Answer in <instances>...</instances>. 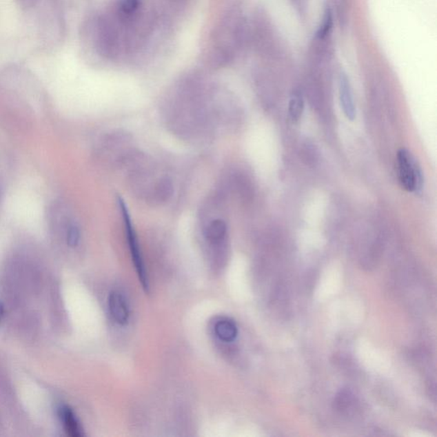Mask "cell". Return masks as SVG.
I'll return each mask as SVG.
<instances>
[{
    "instance_id": "cell-1",
    "label": "cell",
    "mask_w": 437,
    "mask_h": 437,
    "mask_svg": "<svg viewBox=\"0 0 437 437\" xmlns=\"http://www.w3.org/2000/svg\"><path fill=\"white\" fill-rule=\"evenodd\" d=\"M242 37V23L234 17H225L214 33L211 45L210 59L214 65L224 66L230 63Z\"/></svg>"
},
{
    "instance_id": "cell-2",
    "label": "cell",
    "mask_w": 437,
    "mask_h": 437,
    "mask_svg": "<svg viewBox=\"0 0 437 437\" xmlns=\"http://www.w3.org/2000/svg\"><path fill=\"white\" fill-rule=\"evenodd\" d=\"M118 205L123 214L125 230L128 238L129 250H130L132 263L134 264L136 272H137L139 282L141 283L142 288L146 293L150 292V281L148 274H147L144 258H143L141 246H139L137 234L132 227L130 214H129L126 203L121 198L117 199Z\"/></svg>"
},
{
    "instance_id": "cell-3",
    "label": "cell",
    "mask_w": 437,
    "mask_h": 437,
    "mask_svg": "<svg viewBox=\"0 0 437 437\" xmlns=\"http://www.w3.org/2000/svg\"><path fill=\"white\" fill-rule=\"evenodd\" d=\"M397 167L401 187L409 192L420 191L424 182L421 168L407 150L400 149L397 153Z\"/></svg>"
},
{
    "instance_id": "cell-4",
    "label": "cell",
    "mask_w": 437,
    "mask_h": 437,
    "mask_svg": "<svg viewBox=\"0 0 437 437\" xmlns=\"http://www.w3.org/2000/svg\"><path fill=\"white\" fill-rule=\"evenodd\" d=\"M174 193L173 182L167 177H162L150 184L145 192L146 201L153 205L167 203Z\"/></svg>"
},
{
    "instance_id": "cell-5",
    "label": "cell",
    "mask_w": 437,
    "mask_h": 437,
    "mask_svg": "<svg viewBox=\"0 0 437 437\" xmlns=\"http://www.w3.org/2000/svg\"><path fill=\"white\" fill-rule=\"evenodd\" d=\"M108 307L111 318L119 325H126L130 320L131 310L126 297L118 291L110 294Z\"/></svg>"
},
{
    "instance_id": "cell-6",
    "label": "cell",
    "mask_w": 437,
    "mask_h": 437,
    "mask_svg": "<svg viewBox=\"0 0 437 437\" xmlns=\"http://www.w3.org/2000/svg\"><path fill=\"white\" fill-rule=\"evenodd\" d=\"M339 99L341 106L347 119L354 121L356 116V105H354L352 88L349 78L345 73H341L338 78Z\"/></svg>"
},
{
    "instance_id": "cell-7",
    "label": "cell",
    "mask_w": 437,
    "mask_h": 437,
    "mask_svg": "<svg viewBox=\"0 0 437 437\" xmlns=\"http://www.w3.org/2000/svg\"><path fill=\"white\" fill-rule=\"evenodd\" d=\"M204 238L210 245H218L223 243L227 236V224L222 218L210 221L203 229Z\"/></svg>"
},
{
    "instance_id": "cell-8",
    "label": "cell",
    "mask_w": 437,
    "mask_h": 437,
    "mask_svg": "<svg viewBox=\"0 0 437 437\" xmlns=\"http://www.w3.org/2000/svg\"><path fill=\"white\" fill-rule=\"evenodd\" d=\"M214 334L221 342H234L238 335V328L234 320L228 317L218 318L214 325Z\"/></svg>"
},
{
    "instance_id": "cell-9",
    "label": "cell",
    "mask_w": 437,
    "mask_h": 437,
    "mask_svg": "<svg viewBox=\"0 0 437 437\" xmlns=\"http://www.w3.org/2000/svg\"><path fill=\"white\" fill-rule=\"evenodd\" d=\"M59 416L68 435L71 437H82L84 436L83 429H82L80 422H79L73 410L70 407H60Z\"/></svg>"
},
{
    "instance_id": "cell-10",
    "label": "cell",
    "mask_w": 437,
    "mask_h": 437,
    "mask_svg": "<svg viewBox=\"0 0 437 437\" xmlns=\"http://www.w3.org/2000/svg\"><path fill=\"white\" fill-rule=\"evenodd\" d=\"M304 103L300 93H294L289 103V114L293 123H296L302 117Z\"/></svg>"
},
{
    "instance_id": "cell-11",
    "label": "cell",
    "mask_w": 437,
    "mask_h": 437,
    "mask_svg": "<svg viewBox=\"0 0 437 437\" xmlns=\"http://www.w3.org/2000/svg\"><path fill=\"white\" fill-rule=\"evenodd\" d=\"M80 229L75 225H71L67 232V243L71 248H75L80 243Z\"/></svg>"
},
{
    "instance_id": "cell-12",
    "label": "cell",
    "mask_w": 437,
    "mask_h": 437,
    "mask_svg": "<svg viewBox=\"0 0 437 437\" xmlns=\"http://www.w3.org/2000/svg\"><path fill=\"white\" fill-rule=\"evenodd\" d=\"M332 25V19L331 13H327V16L325 17V21L320 30V37H323L327 34L329 30H331Z\"/></svg>"
},
{
    "instance_id": "cell-13",
    "label": "cell",
    "mask_w": 437,
    "mask_h": 437,
    "mask_svg": "<svg viewBox=\"0 0 437 437\" xmlns=\"http://www.w3.org/2000/svg\"><path fill=\"white\" fill-rule=\"evenodd\" d=\"M17 1H19L20 6L24 7V8H30V7L35 5L37 0H17Z\"/></svg>"
},
{
    "instance_id": "cell-14",
    "label": "cell",
    "mask_w": 437,
    "mask_h": 437,
    "mask_svg": "<svg viewBox=\"0 0 437 437\" xmlns=\"http://www.w3.org/2000/svg\"><path fill=\"white\" fill-rule=\"evenodd\" d=\"M3 316H5V307L0 303V322L2 321Z\"/></svg>"
}]
</instances>
